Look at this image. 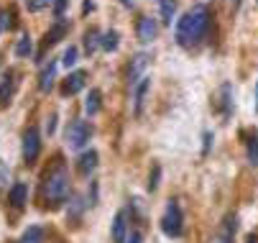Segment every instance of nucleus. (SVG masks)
<instances>
[{
    "label": "nucleus",
    "instance_id": "dca6fc26",
    "mask_svg": "<svg viewBox=\"0 0 258 243\" xmlns=\"http://www.w3.org/2000/svg\"><path fill=\"white\" fill-rule=\"evenodd\" d=\"M97 159H100V156H97V151H85V154L77 159V169H80V174H85V177H87V174H92V171L97 169Z\"/></svg>",
    "mask_w": 258,
    "mask_h": 243
},
{
    "label": "nucleus",
    "instance_id": "4468645a",
    "mask_svg": "<svg viewBox=\"0 0 258 243\" xmlns=\"http://www.w3.org/2000/svg\"><path fill=\"white\" fill-rule=\"evenodd\" d=\"M8 202L16 207V210H23L26 202H28V185L26 182H16L8 192Z\"/></svg>",
    "mask_w": 258,
    "mask_h": 243
},
{
    "label": "nucleus",
    "instance_id": "473e14b6",
    "mask_svg": "<svg viewBox=\"0 0 258 243\" xmlns=\"http://www.w3.org/2000/svg\"><path fill=\"white\" fill-rule=\"evenodd\" d=\"M125 243H141V233H131V235L125 238Z\"/></svg>",
    "mask_w": 258,
    "mask_h": 243
},
{
    "label": "nucleus",
    "instance_id": "c9c22d12",
    "mask_svg": "<svg viewBox=\"0 0 258 243\" xmlns=\"http://www.w3.org/2000/svg\"><path fill=\"white\" fill-rule=\"evenodd\" d=\"M255 113H258V82H255Z\"/></svg>",
    "mask_w": 258,
    "mask_h": 243
},
{
    "label": "nucleus",
    "instance_id": "f3484780",
    "mask_svg": "<svg viewBox=\"0 0 258 243\" xmlns=\"http://www.w3.org/2000/svg\"><path fill=\"white\" fill-rule=\"evenodd\" d=\"M217 105H220V110H223L225 118L233 113V87H230V85H223V87H220V100H217Z\"/></svg>",
    "mask_w": 258,
    "mask_h": 243
},
{
    "label": "nucleus",
    "instance_id": "7c9ffc66",
    "mask_svg": "<svg viewBox=\"0 0 258 243\" xmlns=\"http://www.w3.org/2000/svg\"><path fill=\"white\" fill-rule=\"evenodd\" d=\"M8 177H11V169H8V164H6V161H0V187H3V185L8 182Z\"/></svg>",
    "mask_w": 258,
    "mask_h": 243
},
{
    "label": "nucleus",
    "instance_id": "7ed1b4c3",
    "mask_svg": "<svg viewBox=\"0 0 258 243\" xmlns=\"http://www.w3.org/2000/svg\"><path fill=\"white\" fill-rule=\"evenodd\" d=\"M161 230L169 235V238H179L181 230H184V215H181V207L176 200H171L166 205V210L161 215Z\"/></svg>",
    "mask_w": 258,
    "mask_h": 243
},
{
    "label": "nucleus",
    "instance_id": "e433bc0d",
    "mask_svg": "<svg viewBox=\"0 0 258 243\" xmlns=\"http://www.w3.org/2000/svg\"><path fill=\"white\" fill-rule=\"evenodd\" d=\"M123 6H133V0H123Z\"/></svg>",
    "mask_w": 258,
    "mask_h": 243
},
{
    "label": "nucleus",
    "instance_id": "412c9836",
    "mask_svg": "<svg viewBox=\"0 0 258 243\" xmlns=\"http://www.w3.org/2000/svg\"><path fill=\"white\" fill-rule=\"evenodd\" d=\"M100 46H102L105 51H115V49L120 46V36H118V31H107V33H102Z\"/></svg>",
    "mask_w": 258,
    "mask_h": 243
},
{
    "label": "nucleus",
    "instance_id": "39448f33",
    "mask_svg": "<svg viewBox=\"0 0 258 243\" xmlns=\"http://www.w3.org/2000/svg\"><path fill=\"white\" fill-rule=\"evenodd\" d=\"M21 154H23V161H26L28 166L36 164V159H39V154H41V133H39V128H36V126H28V128H26Z\"/></svg>",
    "mask_w": 258,
    "mask_h": 243
},
{
    "label": "nucleus",
    "instance_id": "6e6552de",
    "mask_svg": "<svg viewBox=\"0 0 258 243\" xmlns=\"http://www.w3.org/2000/svg\"><path fill=\"white\" fill-rule=\"evenodd\" d=\"M149 54H146V51H141V54H136L133 59H131V64H128V85L131 87H136L138 85V80L143 77V69L146 67H149Z\"/></svg>",
    "mask_w": 258,
    "mask_h": 243
},
{
    "label": "nucleus",
    "instance_id": "9d476101",
    "mask_svg": "<svg viewBox=\"0 0 258 243\" xmlns=\"http://www.w3.org/2000/svg\"><path fill=\"white\" fill-rule=\"evenodd\" d=\"M110 238H113V243H125V238H128V210L115 213L113 228H110Z\"/></svg>",
    "mask_w": 258,
    "mask_h": 243
},
{
    "label": "nucleus",
    "instance_id": "f03ea898",
    "mask_svg": "<svg viewBox=\"0 0 258 243\" xmlns=\"http://www.w3.org/2000/svg\"><path fill=\"white\" fill-rule=\"evenodd\" d=\"M72 192V179H69V171L64 166L61 159H56V164L44 174L41 179V200L46 207H59L69 200Z\"/></svg>",
    "mask_w": 258,
    "mask_h": 243
},
{
    "label": "nucleus",
    "instance_id": "5701e85b",
    "mask_svg": "<svg viewBox=\"0 0 258 243\" xmlns=\"http://www.w3.org/2000/svg\"><path fill=\"white\" fill-rule=\"evenodd\" d=\"M159 8H161V21L171 23V18L176 13V0H159Z\"/></svg>",
    "mask_w": 258,
    "mask_h": 243
},
{
    "label": "nucleus",
    "instance_id": "20e7f679",
    "mask_svg": "<svg viewBox=\"0 0 258 243\" xmlns=\"http://www.w3.org/2000/svg\"><path fill=\"white\" fill-rule=\"evenodd\" d=\"M90 138H92V126L87 120L75 118L67 126V144H69V149H82Z\"/></svg>",
    "mask_w": 258,
    "mask_h": 243
},
{
    "label": "nucleus",
    "instance_id": "c85d7f7f",
    "mask_svg": "<svg viewBox=\"0 0 258 243\" xmlns=\"http://www.w3.org/2000/svg\"><path fill=\"white\" fill-rule=\"evenodd\" d=\"M159 179H161V166L156 164V166H154V171H151V177H149V190H151V192L159 187Z\"/></svg>",
    "mask_w": 258,
    "mask_h": 243
},
{
    "label": "nucleus",
    "instance_id": "c756f323",
    "mask_svg": "<svg viewBox=\"0 0 258 243\" xmlns=\"http://www.w3.org/2000/svg\"><path fill=\"white\" fill-rule=\"evenodd\" d=\"M54 16L56 18H64V11H67V6H69V0H54Z\"/></svg>",
    "mask_w": 258,
    "mask_h": 243
},
{
    "label": "nucleus",
    "instance_id": "9b49d317",
    "mask_svg": "<svg viewBox=\"0 0 258 243\" xmlns=\"http://www.w3.org/2000/svg\"><path fill=\"white\" fill-rule=\"evenodd\" d=\"M69 33V21L67 18H56L54 21V26L46 31V36H44V49H49V46H54V44H59L64 36Z\"/></svg>",
    "mask_w": 258,
    "mask_h": 243
},
{
    "label": "nucleus",
    "instance_id": "cd10ccee",
    "mask_svg": "<svg viewBox=\"0 0 258 243\" xmlns=\"http://www.w3.org/2000/svg\"><path fill=\"white\" fill-rule=\"evenodd\" d=\"M82 207H85V202H82V197H72V202H69V213H72V218H80V213H82Z\"/></svg>",
    "mask_w": 258,
    "mask_h": 243
},
{
    "label": "nucleus",
    "instance_id": "393cba45",
    "mask_svg": "<svg viewBox=\"0 0 258 243\" xmlns=\"http://www.w3.org/2000/svg\"><path fill=\"white\" fill-rule=\"evenodd\" d=\"M13 28V11H0V33Z\"/></svg>",
    "mask_w": 258,
    "mask_h": 243
},
{
    "label": "nucleus",
    "instance_id": "ddd939ff",
    "mask_svg": "<svg viewBox=\"0 0 258 243\" xmlns=\"http://www.w3.org/2000/svg\"><path fill=\"white\" fill-rule=\"evenodd\" d=\"M133 90H136V95H133V113H136V115H141V113H143L146 95H149V90H151V77H141V80H138V85H136Z\"/></svg>",
    "mask_w": 258,
    "mask_h": 243
},
{
    "label": "nucleus",
    "instance_id": "0eeeda50",
    "mask_svg": "<svg viewBox=\"0 0 258 243\" xmlns=\"http://www.w3.org/2000/svg\"><path fill=\"white\" fill-rule=\"evenodd\" d=\"M85 85H87V72L85 69H77V72L67 75V80L61 82V95H77L85 90Z\"/></svg>",
    "mask_w": 258,
    "mask_h": 243
},
{
    "label": "nucleus",
    "instance_id": "bb28decb",
    "mask_svg": "<svg viewBox=\"0 0 258 243\" xmlns=\"http://www.w3.org/2000/svg\"><path fill=\"white\" fill-rule=\"evenodd\" d=\"M51 3H54V0H26V8H28L31 13H39V11L49 8Z\"/></svg>",
    "mask_w": 258,
    "mask_h": 243
},
{
    "label": "nucleus",
    "instance_id": "2eb2a0df",
    "mask_svg": "<svg viewBox=\"0 0 258 243\" xmlns=\"http://www.w3.org/2000/svg\"><path fill=\"white\" fill-rule=\"evenodd\" d=\"M54 80H56V62H49L41 69V75H39V90L41 92H49L54 87Z\"/></svg>",
    "mask_w": 258,
    "mask_h": 243
},
{
    "label": "nucleus",
    "instance_id": "72a5a7b5",
    "mask_svg": "<svg viewBox=\"0 0 258 243\" xmlns=\"http://www.w3.org/2000/svg\"><path fill=\"white\" fill-rule=\"evenodd\" d=\"M210 141H212V136H210V133H205V154L210 151Z\"/></svg>",
    "mask_w": 258,
    "mask_h": 243
},
{
    "label": "nucleus",
    "instance_id": "a211bd4d",
    "mask_svg": "<svg viewBox=\"0 0 258 243\" xmlns=\"http://www.w3.org/2000/svg\"><path fill=\"white\" fill-rule=\"evenodd\" d=\"M100 108H102V92L100 90H90L87 100H85V113L87 115H97Z\"/></svg>",
    "mask_w": 258,
    "mask_h": 243
},
{
    "label": "nucleus",
    "instance_id": "423d86ee",
    "mask_svg": "<svg viewBox=\"0 0 258 243\" xmlns=\"http://www.w3.org/2000/svg\"><path fill=\"white\" fill-rule=\"evenodd\" d=\"M156 33H159L156 18H151V16H141V18H138V23H136V36H138L141 44H151V41L156 39Z\"/></svg>",
    "mask_w": 258,
    "mask_h": 243
},
{
    "label": "nucleus",
    "instance_id": "aec40b11",
    "mask_svg": "<svg viewBox=\"0 0 258 243\" xmlns=\"http://www.w3.org/2000/svg\"><path fill=\"white\" fill-rule=\"evenodd\" d=\"M100 41H102V33H100L97 28H90V31L85 33V51H87V54H95V51L100 49Z\"/></svg>",
    "mask_w": 258,
    "mask_h": 243
},
{
    "label": "nucleus",
    "instance_id": "f704fd0d",
    "mask_svg": "<svg viewBox=\"0 0 258 243\" xmlns=\"http://www.w3.org/2000/svg\"><path fill=\"white\" fill-rule=\"evenodd\" d=\"M245 243H258V235H255V233H250V235L245 238Z\"/></svg>",
    "mask_w": 258,
    "mask_h": 243
},
{
    "label": "nucleus",
    "instance_id": "6ab92c4d",
    "mask_svg": "<svg viewBox=\"0 0 258 243\" xmlns=\"http://www.w3.org/2000/svg\"><path fill=\"white\" fill-rule=\"evenodd\" d=\"M245 154H248V164L258 166V133H248V141H245Z\"/></svg>",
    "mask_w": 258,
    "mask_h": 243
},
{
    "label": "nucleus",
    "instance_id": "1a4fd4ad",
    "mask_svg": "<svg viewBox=\"0 0 258 243\" xmlns=\"http://www.w3.org/2000/svg\"><path fill=\"white\" fill-rule=\"evenodd\" d=\"M235 230H238V218H235V215H228V218L223 220V225L217 228V233L212 235L210 243H233Z\"/></svg>",
    "mask_w": 258,
    "mask_h": 243
},
{
    "label": "nucleus",
    "instance_id": "4be33fe9",
    "mask_svg": "<svg viewBox=\"0 0 258 243\" xmlns=\"http://www.w3.org/2000/svg\"><path fill=\"white\" fill-rule=\"evenodd\" d=\"M18 243H44V230H41L39 225H31V228L21 235Z\"/></svg>",
    "mask_w": 258,
    "mask_h": 243
},
{
    "label": "nucleus",
    "instance_id": "2f4dec72",
    "mask_svg": "<svg viewBox=\"0 0 258 243\" xmlns=\"http://www.w3.org/2000/svg\"><path fill=\"white\" fill-rule=\"evenodd\" d=\"M54 128H56V115H51V118L46 120V133L51 136V133H54Z\"/></svg>",
    "mask_w": 258,
    "mask_h": 243
},
{
    "label": "nucleus",
    "instance_id": "f257e3e1",
    "mask_svg": "<svg viewBox=\"0 0 258 243\" xmlns=\"http://www.w3.org/2000/svg\"><path fill=\"white\" fill-rule=\"evenodd\" d=\"M210 21H212V13H210L207 6H192L176 23V31H174L176 44L184 46V49L197 46L205 39V33L210 28Z\"/></svg>",
    "mask_w": 258,
    "mask_h": 243
},
{
    "label": "nucleus",
    "instance_id": "f8f14e48",
    "mask_svg": "<svg viewBox=\"0 0 258 243\" xmlns=\"http://www.w3.org/2000/svg\"><path fill=\"white\" fill-rule=\"evenodd\" d=\"M13 92H16V72H13V69H8L6 77H3V82H0V110L8 108Z\"/></svg>",
    "mask_w": 258,
    "mask_h": 243
},
{
    "label": "nucleus",
    "instance_id": "b1692460",
    "mask_svg": "<svg viewBox=\"0 0 258 243\" xmlns=\"http://www.w3.org/2000/svg\"><path fill=\"white\" fill-rule=\"evenodd\" d=\"M31 51H33L31 39H28V36H21V39H18V44H16V56L26 59V56H31Z\"/></svg>",
    "mask_w": 258,
    "mask_h": 243
},
{
    "label": "nucleus",
    "instance_id": "a878e982",
    "mask_svg": "<svg viewBox=\"0 0 258 243\" xmlns=\"http://www.w3.org/2000/svg\"><path fill=\"white\" fill-rule=\"evenodd\" d=\"M77 54H80L77 46H69V49L64 51V56H61V64H64L67 69H69V67H75V64H77Z\"/></svg>",
    "mask_w": 258,
    "mask_h": 243
}]
</instances>
